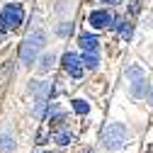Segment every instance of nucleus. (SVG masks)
<instances>
[{
  "mask_svg": "<svg viewBox=\"0 0 153 153\" xmlns=\"http://www.w3.org/2000/svg\"><path fill=\"white\" fill-rule=\"evenodd\" d=\"M44 46H46V34H44L42 29L32 32L27 39H25L22 49H20V61H22L25 66H32V63L36 61V56H39V51H42Z\"/></svg>",
  "mask_w": 153,
  "mask_h": 153,
  "instance_id": "f257e3e1",
  "label": "nucleus"
},
{
  "mask_svg": "<svg viewBox=\"0 0 153 153\" xmlns=\"http://www.w3.org/2000/svg\"><path fill=\"white\" fill-rule=\"evenodd\" d=\"M126 141H129V131H126L124 124L114 122V124H107L102 129V146H105V151H117Z\"/></svg>",
  "mask_w": 153,
  "mask_h": 153,
  "instance_id": "f03ea898",
  "label": "nucleus"
},
{
  "mask_svg": "<svg viewBox=\"0 0 153 153\" xmlns=\"http://www.w3.org/2000/svg\"><path fill=\"white\" fill-rule=\"evenodd\" d=\"M22 20H25V10H22V5H17V3L5 5L3 12H0V29H3V32L17 29V27L22 25Z\"/></svg>",
  "mask_w": 153,
  "mask_h": 153,
  "instance_id": "7ed1b4c3",
  "label": "nucleus"
},
{
  "mask_svg": "<svg viewBox=\"0 0 153 153\" xmlns=\"http://www.w3.org/2000/svg\"><path fill=\"white\" fill-rule=\"evenodd\" d=\"M126 78H129V88H131V95L134 97H143L146 90H148V83H146V75L139 66H131L126 71Z\"/></svg>",
  "mask_w": 153,
  "mask_h": 153,
  "instance_id": "20e7f679",
  "label": "nucleus"
},
{
  "mask_svg": "<svg viewBox=\"0 0 153 153\" xmlns=\"http://www.w3.org/2000/svg\"><path fill=\"white\" fill-rule=\"evenodd\" d=\"M88 22L95 29H107V27H114V15L109 10H92L90 17H88Z\"/></svg>",
  "mask_w": 153,
  "mask_h": 153,
  "instance_id": "39448f33",
  "label": "nucleus"
},
{
  "mask_svg": "<svg viewBox=\"0 0 153 153\" xmlns=\"http://www.w3.org/2000/svg\"><path fill=\"white\" fill-rule=\"evenodd\" d=\"M61 63H63V68H66V73H71L73 78H80L83 75V61H80V56H75V53H63V59H61Z\"/></svg>",
  "mask_w": 153,
  "mask_h": 153,
  "instance_id": "423d86ee",
  "label": "nucleus"
},
{
  "mask_svg": "<svg viewBox=\"0 0 153 153\" xmlns=\"http://www.w3.org/2000/svg\"><path fill=\"white\" fill-rule=\"evenodd\" d=\"M78 44H80L83 51H97V49H100V39H97L95 34H88V32L78 36Z\"/></svg>",
  "mask_w": 153,
  "mask_h": 153,
  "instance_id": "0eeeda50",
  "label": "nucleus"
},
{
  "mask_svg": "<svg viewBox=\"0 0 153 153\" xmlns=\"http://www.w3.org/2000/svg\"><path fill=\"white\" fill-rule=\"evenodd\" d=\"M32 90H34V95H36V100H49L51 92H53V85L46 83V80H39V83L32 85Z\"/></svg>",
  "mask_w": 153,
  "mask_h": 153,
  "instance_id": "6e6552de",
  "label": "nucleus"
},
{
  "mask_svg": "<svg viewBox=\"0 0 153 153\" xmlns=\"http://www.w3.org/2000/svg\"><path fill=\"white\" fill-rule=\"evenodd\" d=\"M80 61H83V66H85V68L95 71V68L100 66V56H97V51H83V56H80Z\"/></svg>",
  "mask_w": 153,
  "mask_h": 153,
  "instance_id": "1a4fd4ad",
  "label": "nucleus"
},
{
  "mask_svg": "<svg viewBox=\"0 0 153 153\" xmlns=\"http://www.w3.org/2000/svg\"><path fill=\"white\" fill-rule=\"evenodd\" d=\"M15 151V136L0 134V153H12Z\"/></svg>",
  "mask_w": 153,
  "mask_h": 153,
  "instance_id": "9d476101",
  "label": "nucleus"
},
{
  "mask_svg": "<svg viewBox=\"0 0 153 153\" xmlns=\"http://www.w3.org/2000/svg\"><path fill=\"white\" fill-rule=\"evenodd\" d=\"M53 61H56V56L53 53H46L44 59H42V66H39V73H46L51 66H53Z\"/></svg>",
  "mask_w": 153,
  "mask_h": 153,
  "instance_id": "9b49d317",
  "label": "nucleus"
},
{
  "mask_svg": "<svg viewBox=\"0 0 153 153\" xmlns=\"http://www.w3.org/2000/svg\"><path fill=\"white\" fill-rule=\"evenodd\" d=\"M71 141H73V134L71 131H59V134H56V143H59V146H66Z\"/></svg>",
  "mask_w": 153,
  "mask_h": 153,
  "instance_id": "f8f14e48",
  "label": "nucleus"
},
{
  "mask_svg": "<svg viewBox=\"0 0 153 153\" xmlns=\"http://www.w3.org/2000/svg\"><path fill=\"white\" fill-rule=\"evenodd\" d=\"M73 109L78 112V114H88V112H90V105H88L85 100H73Z\"/></svg>",
  "mask_w": 153,
  "mask_h": 153,
  "instance_id": "ddd939ff",
  "label": "nucleus"
},
{
  "mask_svg": "<svg viewBox=\"0 0 153 153\" xmlns=\"http://www.w3.org/2000/svg\"><path fill=\"white\" fill-rule=\"evenodd\" d=\"M119 25H122V36L129 39V36H131V22H119Z\"/></svg>",
  "mask_w": 153,
  "mask_h": 153,
  "instance_id": "4468645a",
  "label": "nucleus"
},
{
  "mask_svg": "<svg viewBox=\"0 0 153 153\" xmlns=\"http://www.w3.org/2000/svg\"><path fill=\"white\" fill-rule=\"evenodd\" d=\"M71 32H73V25H68V22H66L63 27H59V34H61V36H68Z\"/></svg>",
  "mask_w": 153,
  "mask_h": 153,
  "instance_id": "2eb2a0df",
  "label": "nucleus"
},
{
  "mask_svg": "<svg viewBox=\"0 0 153 153\" xmlns=\"http://www.w3.org/2000/svg\"><path fill=\"white\" fill-rule=\"evenodd\" d=\"M102 3H105V5H117L119 0H102Z\"/></svg>",
  "mask_w": 153,
  "mask_h": 153,
  "instance_id": "dca6fc26",
  "label": "nucleus"
},
{
  "mask_svg": "<svg viewBox=\"0 0 153 153\" xmlns=\"http://www.w3.org/2000/svg\"><path fill=\"white\" fill-rule=\"evenodd\" d=\"M44 153H51V151H44Z\"/></svg>",
  "mask_w": 153,
  "mask_h": 153,
  "instance_id": "f3484780",
  "label": "nucleus"
}]
</instances>
